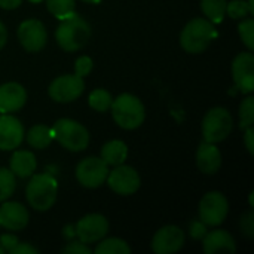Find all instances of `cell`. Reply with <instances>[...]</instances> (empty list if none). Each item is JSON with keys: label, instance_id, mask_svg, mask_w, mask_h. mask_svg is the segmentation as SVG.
<instances>
[{"label": "cell", "instance_id": "1", "mask_svg": "<svg viewBox=\"0 0 254 254\" xmlns=\"http://www.w3.org/2000/svg\"><path fill=\"white\" fill-rule=\"evenodd\" d=\"M91 39L89 24L76 12L61 19L55 30V40L65 52H76L82 49Z\"/></svg>", "mask_w": 254, "mask_h": 254}, {"label": "cell", "instance_id": "2", "mask_svg": "<svg viewBox=\"0 0 254 254\" xmlns=\"http://www.w3.org/2000/svg\"><path fill=\"white\" fill-rule=\"evenodd\" d=\"M58 196V182L51 174H33L25 188L28 205L36 211H48L54 207Z\"/></svg>", "mask_w": 254, "mask_h": 254}, {"label": "cell", "instance_id": "3", "mask_svg": "<svg viewBox=\"0 0 254 254\" xmlns=\"http://www.w3.org/2000/svg\"><path fill=\"white\" fill-rule=\"evenodd\" d=\"M217 34L214 24L207 18H193L180 33V46L188 54H201L211 45Z\"/></svg>", "mask_w": 254, "mask_h": 254}, {"label": "cell", "instance_id": "4", "mask_svg": "<svg viewBox=\"0 0 254 254\" xmlns=\"http://www.w3.org/2000/svg\"><path fill=\"white\" fill-rule=\"evenodd\" d=\"M110 109H112V116L118 124V127L128 131L141 127L146 118V109L141 100L128 92L113 98Z\"/></svg>", "mask_w": 254, "mask_h": 254}, {"label": "cell", "instance_id": "5", "mask_svg": "<svg viewBox=\"0 0 254 254\" xmlns=\"http://www.w3.org/2000/svg\"><path fill=\"white\" fill-rule=\"evenodd\" d=\"M52 129V137L68 152H83L89 144L88 129L73 119H58Z\"/></svg>", "mask_w": 254, "mask_h": 254}, {"label": "cell", "instance_id": "6", "mask_svg": "<svg viewBox=\"0 0 254 254\" xmlns=\"http://www.w3.org/2000/svg\"><path fill=\"white\" fill-rule=\"evenodd\" d=\"M234 128V119L228 109L213 107L210 109L202 119V137L208 143H220L226 140Z\"/></svg>", "mask_w": 254, "mask_h": 254}, {"label": "cell", "instance_id": "7", "mask_svg": "<svg viewBox=\"0 0 254 254\" xmlns=\"http://www.w3.org/2000/svg\"><path fill=\"white\" fill-rule=\"evenodd\" d=\"M199 220L204 222L210 228H217L220 226L229 213V202L228 198L217 190L208 192L202 196L199 202Z\"/></svg>", "mask_w": 254, "mask_h": 254}, {"label": "cell", "instance_id": "8", "mask_svg": "<svg viewBox=\"0 0 254 254\" xmlns=\"http://www.w3.org/2000/svg\"><path fill=\"white\" fill-rule=\"evenodd\" d=\"M76 180L86 189H97L106 183L109 174V165L97 156L83 158L76 165Z\"/></svg>", "mask_w": 254, "mask_h": 254}, {"label": "cell", "instance_id": "9", "mask_svg": "<svg viewBox=\"0 0 254 254\" xmlns=\"http://www.w3.org/2000/svg\"><path fill=\"white\" fill-rule=\"evenodd\" d=\"M106 183L116 195L131 196L140 189L141 179H140V174L135 171V168L121 164V165L113 167L112 171L109 170Z\"/></svg>", "mask_w": 254, "mask_h": 254}, {"label": "cell", "instance_id": "10", "mask_svg": "<svg viewBox=\"0 0 254 254\" xmlns=\"http://www.w3.org/2000/svg\"><path fill=\"white\" fill-rule=\"evenodd\" d=\"M85 91V82L83 77L77 74H63L55 77L49 88L48 94L49 97L57 103H71L77 100Z\"/></svg>", "mask_w": 254, "mask_h": 254}, {"label": "cell", "instance_id": "11", "mask_svg": "<svg viewBox=\"0 0 254 254\" xmlns=\"http://www.w3.org/2000/svg\"><path fill=\"white\" fill-rule=\"evenodd\" d=\"M109 232V220L103 214H86L74 225V234L85 244H97Z\"/></svg>", "mask_w": 254, "mask_h": 254}, {"label": "cell", "instance_id": "12", "mask_svg": "<svg viewBox=\"0 0 254 254\" xmlns=\"http://www.w3.org/2000/svg\"><path fill=\"white\" fill-rule=\"evenodd\" d=\"M185 232L176 225L162 226L152 238L150 247L156 254H173L180 252L185 246Z\"/></svg>", "mask_w": 254, "mask_h": 254}, {"label": "cell", "instance_id": "13", "mask_svg": "<svg viewBox=\"0 0 254 254\" xmlns=\"http://www.w3.org/2000/svg\"><path fill=\"white\" fill-rule=\"evenodd\" d=\"M18 40L27 52H39L48 42V31L39 19H25L18 27Z\"/></svg>", "mask_w": 254, "mask_h": 254}, {"label": "cell", "instance_id": "14", "mask_svg": "<svg viewBox=\"0 0 254 254\" xmlns=\"http://www.w3.org/2000/svg\"><path fill=\"white\" fill-rule=\"evenodd\" d=\"M234 83L243 94L254 91V57L253 52H241L232 61Z\"/></svg>", "mask_w": 254, "mask_h": 254}, {"label": "cell", "instance_id": "15", "mask_svg": "<svg viewBox=\"0 0 254 254\" xmlns=\"http://www.w3.org/2000/svg\"><path fill=\"white\" fill-rule=\"evenodd\" d=\"M25 131L19 119L10 113L0 115V150H15L22 143Z\"/></svg>", "mask_w": 254, "mask_h": 254}, {"label": "cell", "instance_id": "16", "mask_svg": "<svg viewBox=\"0 0 254 254\" xmlns=\"http://www.w3.org/2000/svg\"><path fill=\"white\" fill-rule=\"evenodd\" d=\"M30 222L27 207L16 201H3L0 207V226L7 231H22Z\"/></svg>", "mask_w": 254, "mask_h": 254}, {"label": "cell", "instance_id": "17", "mask_svg": "<svg viewBox=\"0 0 254 254\" xmlns=\"http://www.w3.org/2000/svg\"><path fill=\"white\" fill-rule=\"evenodd\" d=\"M27 101V91L21 83L7 82L0 85V113H13L21 110Z\"/></svg>", "mask_w": 254, "mask_h": 254}, {"label": "cell", "instance_id": "18", "mask_svg": "<svg viewBox=\"0 0 254 254\" xmlns=\"http://www.w3.org/2000/svg\"><path fill=\"white\" fill-rule=\"evenodd\" d=\"M196 165L201 173L213 176L222 167V153L214 143L202 141L196 150Z\"/></svg>", "mask_w": 254, "mask_h": 254}, {"label": "cell", "instance_id": "19", "mask_svg": "<svg viewBox=\"0 0 254 254\" xmlns=\"http://www.w3.org/2000/svg\"><path fill=\"white\" fill-rule=\"evenodd\" d=\"M202 241V252L205 254H214L217 252H237V243L234 237L225 229H216L205 234Z\"/></svg>", "mask_w": 254, "mask_h": 254}, {"label": "cell", "instance_id": "20", "mask_svg": "<svg viewBox=\"0 0 254 254\" xmlns=\"http://www.w3.org/2000/svg\"><path fill=\"white\" fill-rule=\"evenodd\" d=\"M37 168L36 156L28 150H16L9 162V170L13 173L15 177L28 179L34 174Z\"/></svg>", "mask_w": 254, "mask_h": 254}, {"label": "cell", "instance_id": "21", "mask_svg": "<svg viewBox=\"0 0 254 254\" xmlns=\"http://www.w3.org/2000/svg\"><path fill=\"white\" fill-rule=\"evenodd\" d=\"M100 158L109 165L116 167L125 162L128 158V146L122 140H110L101 147Z\"/></svg>", "mask_w": 254, "mask_h": 254}, {"label": "cell", "instance_id": "22", "mask_svg": "<svg viewBox=\"0 0 254 254\" xmlns=\"http://www.w3.org/2000/svg\"><path fill=\"white\" fill-rule=\"evenodd\" d=\"M24 137L27 138L28 146L36 150H43V149L49 147V144L52 143V138H54L52 129L45 124L33 125Z\"/></svg>", "mask_w": 254, "mask_h": 254}, {"label": "cell", "instance_id": "23", "mask_svg": "<svg viewBox=\"0 0 254 254\" xmlns=\"http://www.w3.org/2000/svg\"><path fill=\"white\" fill-rule=\"evenodd\" d=\"M95 254H129L131 247L127 241L121 238H103L97 243V247L94 249Z\"/></svg>", "mask_w": 254, "mask_h": 254}, {"label": "cell", "instance_id": "24", "mask_svg": "<svg viewBox=\"0 0 254 254\" xmlns=\"http://www.w3.org/2000/svg\"><path fill=\"white\" fill-rule=\"evenodd\" d=\"M226 0H201V9L210 22L219 24L226 16Z\"/></svg>", "mask_w": 254, "mask_h": 254}, {"label": "cell", "instance_id": "25", "mask_svg": "<svg viewBox=\"0 0 254 254\" xmlns=\"http://www.w3.org/2000/svg\"><path fill=\"white\" fill-rule=\"evenodd\" d=\"M88 103H89V107L94 109L95 112L104 113V112H109L110 110L112 103H113V97H112V94L107 89L97 88V89H94L89 94Z\"/></svg>", "mask_w": 254, "mask_h": 254}, {"label": "cell", "instance_id": "26", "mask_svg": "<svg viewBox=\"0 0 254 254\" xmlns=\"http://www.w3.org/2000/svg\"><path fill=\"white\" fill-rule=\"evenodd\" d=\"M48 10L58 19H64L76 12V0H45Z\"/></svg>", "mask_w": 254, "mask_h": 254}, {"label": "cell", "instance_id": "27", "mask_svg": "<svg viewBox=\"0 0 254 254\" xmlns=\"http://www.w3.org/2000/svg\"><path fill=\"white\" fill-rule=\"evenodd\" d=\"M16 189V179L9 168H0V202L7 201Z\"/></svg>", "mask_w": 254, "mask_h": 254}, {"label": "cell", "instance_id": "28", "mask_svg": "<svg viewBox=\"0 0 254 254\" xmlns=\"http://www.w3.org/2000/svg\"><path fill=\"white\" fill-rule=\"evenodd\" d=\"M240 128L246 129L254 124V98L252 95L246 97L240 104Z\"/></svg>", "mask_w": 254, "mask_h": 254}, {"label": "cell", "instance_id": "29", "mask_svg": "<svg viewBox=\"0 0 254 254\" xmlns=\"http://www.w3.org/2000/svg\"><path fill=\"white\" fill-rule=\"evenodd\" d=\"M254 10L250 7L249 1L244 0H232L226 3V15H229L232 19H244L249 15H253Z\"/></svg>", "mask_w": 254, "mask_h": 254}, {"label": "cell", "instance_id": "30", "mask_svg": "<svg viewBox=\"0 0 254 254\" xmlns=\"http://www.w3.org/2000/svg\"><path fill=\"white\" fill-rule=\"evenodd\" d=\"M238 33L243 43L249 51L254 49V21L253 18H244L238 25Z\"/></svg>", "mask_w": 254, "mask_h": 254}, {"label": "cell", "instance_id": "31", "mask_svg": "<svg viewBox=\"0 0 254 254\" xmlns=\"http://www.w3.org/2000/svg\"><path fill=\"white\" fill-rule=\"evenodd\" d=\"M92 67H94L92 58L88 57V55H82L74 61V74H77L80 77H85L92 71Z\"/></svg>", "mask_w": 254, "mask_h": 254}, {"label": "cell", "instance_id": "32", "mask_svg": "<svg viewBox=\"0 0 254 254\" xmlns=\"http://www.w3.org/2000/svg\"><path fill=\"white\" fill-rule=\"evenodd\" d=\"M240 229H241V234L249 238V240H253L254 238V213L253 211H247L241 216V220H240Z\"/></svg>", "mask_w": 254, "mask_h": 254}, {"label": "cell", "instance_id": "33", "mask_svg": "<svg viewBox=\"0 0 254 254\" xmlns=\"http://www.w3.org/2000/svg\"><path fill=\"white\" fill-rule=\"evenodd\" d=\"M61 253L64 254H91L92 250L89 249L88 244L82 243V241H70L65 247L61 249Z\"/></svg>", "mask_w": 254, "mask_h": 254}, {"label": "cell", "instance_id": "34", "mask_svg": "<svg viewBox=\"0 0 254 254\" xmlns=\"http://www.w3.org/2000/svg\"><path fill=\"white\" fill-rule=\"evenodd\" d=\"M207 234V225L201 220H195L189 226V235L193 240H202Z\"/></svg>", "mask_w": 254, "mask_h": 254}, {"label": "cell", "instance_id": "35", "mask_svg": "<svg viewBox=\"0 0 254 254\" xmlns=\"http://www.w3.org/2000/svg\"><path fill=\"white\" fill-rule=\"evenodd\" d=\"M18 243H19L18 237L13 235V234H3V235L0 237V246H1V249H3L4 252H7V253H9Z\"/></svg>", "mask_w": 254, "mask_h": 254}, {"label": "cell", "instance_id": "36", "mask_svg": "<svg viewBox=\"0 0 254 254\" xmlns=\"http://www.w3.org/2000/svg\"><path fill=\"white\" fill-rule=\"evenodd\" d=\"M10 254H37V249H34L31 244H28V243H18L10 252Z\"/></svg>", "mask_w": 254, "mask_h": 254}, {"label": "cell", "instance_id": "37", "mask_svg": "<svg viewBox=\"0 0 254 254\" xmlns=\"http://www.w3.org/2000/svg\"><path fill=\"white\" fill-rule=\"evenodd\" d=\"M244 144L249 150L250 155H254V129L253 127L246 128V134H244Z\"/></svg>", "mask_w": 254, "mask_h": 254}, {"label": "cell", "instance_id": "38", "mask_svg": "<svg viewBox=\"0 0 254 254\" xmlns=\"http://www.w3.org/2000/svg\"><path fill=\"white\" fill-rule=\"evenodd\" d=\"M21 3L22 0H0V7L6 10H12V9H16Z\"/></svg>", "mask_w": 254, "mask_h": 254}, {"label": "cell", "instance_id": "39", "mask_svg": "<svg viewBox=\"0 0 254 254\" xmlns=\"http://www.w3.org/2000/svg\"><path fill=\"white\" fill-rule=\"evenodd\" d=\"M6 42H7V28H6V25L0 21V49L4 48Z\"/></svg>", "mask_w": 254, "mask_h": 254}, {"label": "cell", "instance_id": "40", "mask_svg": "<svg viewBox=\"0 0 254 254\" xmlns=\"http://www.w3.org/2000/svg\"><path fill=\"white\" fill-rule=\"evenodd\" d=\"M82 1H85V3H89V4H97V3H100L101 0H82Z\"/></svg>", "mask_w": 254, "mask_h": 254}, {"label": "cell", "instance_id": "41", "mask_svg": "<svg viewBox=\"0 0 254 254\" xmlns=\"http://www.w3.org/2000/svg\"><path fill=\"white\" fill-rule=\"evenodd\" d=\"M250 205L253 207V192L250 193Z\"/></svg>", "mask_w": 254, "mask_h": 254}, {"label": "cell", "instance_id": "42", "mask_svg": "<svg viewBox=\"0 0 254 254\" xmlns=\"http://www.w3.org/2000/svg\"><path fill=\"white\" fill-rule=\"evenodd\" d=\"M4 253V250H3V249H1V246H0V254H3Z\"/></svg>", "mask_w": 254, "mask_h": 254}, {"label": "cell", "instance_id": "43", "mask_svg": "<svg viewBox=\"0 0 254 254\" xmlns=\"http://www.w3.org/2000/svg\"><path fill=\"white\" fill-rule=\"evenodd\" d=\"M31 1H40V0H31Z\"/></svg>", "mask_w": 254, "mask_h": 254}]
</instances>
